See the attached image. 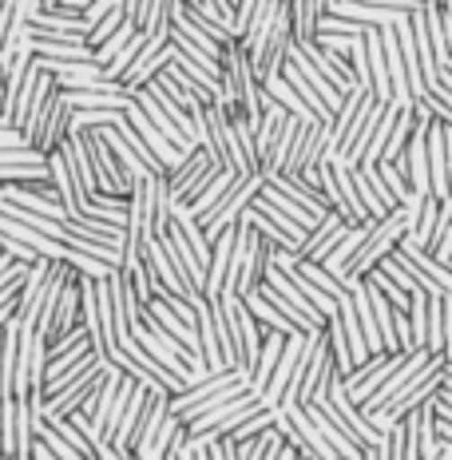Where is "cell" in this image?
<instances>
[{"label": "cell", "mask_w": 452, "mask_h": 460, "mask_svg": "<svg viewBox=\"0 0 452 460\" xmlns=\"http://www.w3.org/2000/svg\"><path fill=\"white\" fill-rule=\"evenodd\" d=\"M405 223H409V210H405V207H393L385 218H373L369 234H365L361 251L353 254V262H350V270H345V274L365 278V274L373 270V266L381 262L385 254H393V246L405 238Z\"/></svg>", "instance_id": "cell-1"}, {"label": "cell", "mask_w": 452, "mask_h": 460, "mask_svg": "<svg viewBox=\"0 0 452 460\" xmlns=\"http://www.w3.org/2000/svg\"><path fill=\"white\" fill-rule=\"evenodd\" d=\"M262 187H266V175H262V171H246V175H238V183L230 187L226 195L218 199V203L210 207L203 218H199V223H203L207 243H215V238L223 234L226 226H235L238 218H243V210L258 199V190H262Z\"/></svg>", "instance_id": "cell-2"}, {"label": "cell", "mask_w": 452, "mask_h": 460, "mask_svg": "<svg viewBox=\"0 0 452 460\" xmlns=\"http://www.w3.org/2000/svg\"><path fill=\"white\" fill-rule=\"evenodd\" d=\"M210 305H223L226 325H230V338H235L238 366L254 373V366H258V353H262V341H266V325L246 310V302L238 298V294H226V298H218V302H210Z\"/></svg>", "instance_id": "cell-3"}, {"label": "cell", "mask_w": 452, "mask_h": 460, "mask_svg": "<svg viewBox=\"0 0 452 460\" xmlns=\"http://www.w3.org/2000/svg\"><path fill=\"white\" fill-rule=\"evenodd\" d=\"M218 163H215V155H210L207 147H191L187 155H182L175 167L167 171V190H171V199H175V203H191V199L199 195V190H203L210 179L218 175Z\"/></svg>", "instance_id": "cell-4"}, {"label": "cell", "mask_w": 452, "mask_h": 460, "mask_svg": "<svg viewBox=\"0 0 452 460\" xmlns=\"http://www.w3.org/2000/svg\"><path fill=\"white\" fill-rule=\"evenodd\" d=\"M330 155V119H302V131H297L290 155H286V167L278 175H306L317 163Z\"/></svg>", "instance_id": "cell-5"}, {"label": "cell", "mask_w": 452, "mask_h": 460, "mask_svg": "<svg viewBox=\"0 0 452 460\" xmlns=\"http://www.w3.org/2000/svg\"><path fill=\"white\" fill-rule=\"evenodd\" d=\"M401 358H405V353H401V349H381V353H369V358H365L361 366L350 373V377H341V385H345V393H350V401H358V405H365V401H369L373 393L381 389V381H385L393 369L401 366Z\"/></svg>", "instance_id": "cell-6"}, {"label": "cell", "mask_w": 452, "mask_h": 460, "mask_svg": "<svg viewBox=\"0 0 452 460\" xmlns=\"http://www.w3.org/2000/svg\"><path fill=\"white\" fill-rule=\"evenodd\" d=\"M60 258H36L28 266L24 282H21V294H16V305H13V318L21 322V330H36V318H40V302H44V290H48V278H52V266Z\"/></svg>", "instance_id": "cell-7"}, {"label": "cell", "mask_w": 452, "mask_h": 460, "mask_svg": "<svg viewBox=\"0 0 452 460\" xmlns=\"http://www.w3.org/2000/svg\"><path fill=\"white\" fill-rule=\"evenodd\" d=\"M88 136V151H92V163H95V179H100V190H111V195H131V179L123 171V163L115 159L111 143L103 139L100 128H80Z\"/></svg>", "instance_id": "cell-8"}, {"label": "cell", "mask_w": 452, "mask_h": 460, "mask_svg": "<svg viewBox=\"0 0 452 460\" xmlns=\"http://www.w3.org/2000/svg\"><path fill=\"white\" fill-rule=\"evenodd\" d=\"M369 103H373V92L365 88V84H353V88L341 95L338 111H333V119H330V155H341L345 139L353 136V128H358L361 115L369 111Z\"/></svg>", "instance_id": "cell-9"}, {"label": "cell", "mask_w": 452, "mask_h": 460, "mask_svg": "<svg viewBox=\"0 0 452 460\" xmlns=\"http://www.w3.org/2000/svg\"><path fill=\"white\" fill-rule=\"evenodd\" d=\"M167 64H171V32L147 36V40H143V48H139V56H136V64L123 72V88L136 95L143 84H147L155 72L167 68Z\"/></svg>", "instance_id": "cell-10"}, {"label": "cell", "mask_w": 452, "mask_h": 460, "mask_svg": "<svg viewBox=\"0 0 452 460\" xmlns=\"http://www.w3.org/2000/svg\"><path fill=\"white\" fill-rule=\"evenodd\" d=\"M429 358H432L429 349H412V353H405V358H401V366L393 369L389 377L381 381V389L373 393V397H369V401H365V405H361L365 413H377V409H389L393 401H397L401 393H405V389L412 385V377H417V373H421V366H425Z\"/></svg>", "instance_id": "cell-11"}, {"label": "cell", "mask_w": 452, "mask_h": 460, "mask_svg": "<svg viewBox=\"0 0 452 460\" xmlns=\"http://www.w3.org/2000/svg\"><path fill=\"white\" fill-rule=\"evenodd\" d=\"M353 190H358L361 207L369 210V218H385L393 207H401L397 199L389 195V187L381 183L377 163H361V167H353Z\"/></svg>", "instance_id": "cell-12"}, {"label": "cell", "mask_w": 452, "mask_h": 460, "mask_svg": "<svg viewBox=\"0 0 452 460\" xmlns=\"http://www.w3.org/2000/svg\"><path fill=\"white\" fill-rule=\"evenodd\" d=\"M48 175H52L56 195H60L64 218H80L84 215V190H80V183H75V171H72V163L60 147L48 151Z\"/></svg>", "instance_id": "cell-13"}, {"label": "cell", "mask_w": 452, "mask_h": 460, "mask_svg": "<svg viewBox=\"0 0 452 460\" xmlns=\"http://www.w3.org/2000/svg\"><path fill=\"white\" fill-rule=\"evenodd\" d=\"M350 218L345 215H338V210H330V215L322 218V223H317L310 234H306V243L297 246V258H314V262H325V254L333 251V246L341 243L345 234H350Z\"/></svg>", "instance_id": "cell-14"}, {"label": "cell", "mask_w": 452, "mask_h": 460, "mask_svg": "<svg viewBox=\"0 0 452 460\" xmlns=\"http://www.w3.org/2000/svg\"><path fill=\"white\" fill-rule=\"evenodd\" d=\"M68 128H72V103H68V92L56 84V92H52V103H48V119H44V131H40V139L32 143L36 151H56L64 139H68Z\"/></svg>", "instance_id": "cell-15"}, {"label": "cell", "mask_w": 452, "mask_h": 460, "mask_svg": "<svg viewBox=\"0 0 452 460\" xmlns=\"http://www.w3.org/2000/svg\"><path fill=\"white\" fill-rule=\"evenodd\" d=\"M381 40H385V64H389V84H393V103L401 108H412V92H409V72H405V56H401V44H397V28L393 24H381Z\"/></svg>", "instance_id": "cell-16"}, {"label": "cell", "mask_w": 452, "mask_h": 460, "mask_svg": "<svg viewBox=\"0 0 452 460\" xmlns=\"http://www.w3.org/2000/svg\"><path fill=\"white\" fill-rule=\"evenodd\" d=\"M167 417H171V393L167 389H151L147 393V405H143V413L136 420V433H131V440H128V448H123V453H136L139 445H147V440L155 437V429Z\"/></svg>", "instance_id": "cell-17"}, {"label": "cell", "mask_w": 452, "mask_h": 460, "mask_svg": "<svg viewBox=\"0 0 452 460\" xmlns=\"http://www.w3.org/2000/svg\"><path fill=\"white\" fill-rule=\"evenodd\" d=\"M365 56H369V92H373V100L393 103L389 64H385V40H381V28L377 24H369V32H365Z\"/></svg>", "instance_id": "cell-18"}, {"label": "cell", "mask_w": 452, "mask_h": 460, "mask_svg": "<svg viewBox=\"0 0 452 460\" xmlns=\"http://www.w3.org/2000/svg\"><path fill=\"white\" fill-rule=\"evenodd\" d=\"M409 210V223H405V243L412 246H432V234H437V223H440V199L437 195H425L417 207H405Z\"/></svg>", "instance_id": "cell-19"}, {"label": "cell", "mask_w": 452, "mask_h": 460, "mask_svg": "<svg viewBox=\"0 0 452 460\" xmlns=\"http://www.w3.org/2000/svg\"><path fill=\"white\" fill-rule=\"evenodd\" d=\"M393 254H397V258H405L409 266H417L421 274H429L432 282H437L445 294H452V266H445V262H440V258H432V254L425 251V246H412V243H405V238H401V243L393 246Z\"/></svg>", "instance_id": "cell-20"}, {"label": "cell", "mask_w": 452, "mask_h": 460, "mask_svg": "<svg viewBox=\"0 0 452 460\" xmlns=\"http://www.w3.org/2000/svg\"><path fill=\"white\" fill-rule=\"evenodd\" d=\"M136 103H139L143 111H147V119L155 123V128H159V131H163V136H167L171 143H175L179 151H191V147H199V143H191V136H187V131H182L179 123L171 119V115L163 111V108H159V100H155V92H151V88H139V92H136Z\"/></svg>", "instance_id": "cell-21"}, {"label": "cell", "mask_w": 452, "mask_h": 460, "mask_svg": "<svg viewBox=\"0 0 452 460\" xmlns=\"http://www.w3.org/2000/svg\"><path fill=\"white\" fill-rule=\"evenodd\" d=\"M266 183H274L278 190H286V195L297 199V203H302L306 210H314L317 218L330 215V203H325V195H322V190H317L314 183H306L302 175H270Z\"/></svg>", "instance_id": "cell-22"}, {"label": "cell", "mask_w": 452, "mask_h": 460, "mask_svg": "<svg viewBox=\"0 0 452 460\" xmlns=\"http://www.w3.org/2000/svg\"><path fill=\"white\" fill-rule=\"evenodd\" d=\"M238 298H243V302H246V310H250V314H254V318H258V322H262V325H266V330H278V333H286V338H290V333L297 330V325H294L290 318H286V314H282V310H278V305H274L270 298H266V294H262V290H258V286H254V290H246V294H238Z\"/></svg>", "instance_id": "cell-23"}, {"label": "cell", "mask_w": 452, "mask_h": 460, "mask_svg": "<svg viewBox=\"0 0 452 460\" xmlns=\"http://www.w3.org/2000/svg\"><path fill=\"white\" fill-rule=\"evenodd\" d=\"M282 341H286V333H278V330H266V341H262V353H258V366L254 373H250V389L262 397V389H266V381H270V373L278 366V358H282Z\"/></svg>", "instance_id": "cell-24"}, {"label": "cell", "mask_w": 452, "mask_h": 460, "mask_svg": "<svg viewBox=\"0 0 452 460\" xmlns=\"http://www.w3.org/2000/svg\"><path fill=\"white\" fill-rule=\"evenodd\" d=\"M235 183H238V171H230V167H223V171H218V175H215V179H210V183H207L203 190H199V195H195V199H191V203H187V207H191V210H195V215H199V218H203V215H207V210H210V207H215V203H218V199H223V195H226V190H230V187H235Z\"/></svg>", "instance_id": "cell-25"}, {"label": "cell", "mask_w": 452, "mask_h": 460, "mask_svg": "<svg viewBox=\"0 0 452 460\" xmlns=\"http://www.w3.org/2000/svg\"><path fill=\"white\" fill-rule=\"evenodd\" d=\"M262 199H266V203H274L278 210H282V215H290L294 223H297V226H306V230H314L317 223H322V218H317L314 210H306L302 203H297V199H290L286 190H278L274 183H266V187H262Z\"/></svg>", "instance_id": "cell-26"}, {"label": "cell", "mask_w": 452, "mask_h": 460, "mask_svg": "<svg viewBox=\"0 0 452 460\" xmlns=\"http://www.w3.org/2000/svg\"><path fill=\"white\" fill-rule=\"evenodd\" d=\"M290 16H294V40H314L317 21H322V4L317 0H290Z\"/></svg>", "instance_id": "cell-27"}, {"label": "cell", "mask_w": 452, "mask_h": 460, "mask_svg": "<svg viewBox=\"0 0 452 460\" xmlns=\"http://www.w3.org/2000/svg\"><path fill=\"white\" fill-rule=\"evenodd\" d=\"M262 88H266V95H274V100L282 103V108L290 111V115H302V119H314L310 103H306L302 95H297V92L290 88V84H286V75H282V72H278V75H270V80H266Z\"/></svg>", "instance_id": "cell-28"}, {"label": "cell", "mask_w": 452, "mask_h": 460, "mask_svg": "<svg viewBox=\"0 0 452 460\" xmlns=\"http://www.w3.org/2000/svg\"><path fill=\"white\" fill-rule=\"evenodd\" d=\"M325 338H330L333 366H338L341 377H350V373L358 369V361H353V349H350V341H345V330H341V322H338V318L325 322Z\"/></svg>", "instance_id": "cell-29"}, {"label": "cell", "mask_w": 452, "mask_h": 460, "mask_svg": "<svg viewBox=\"0 0 452 460\" xmlns=\"http://www.w3.org/2000/svg\"><path fill=\"white\" fill-rule=\"evenodd\" d=\"M297 270H302L306 278H310V282L314 286H322V290L325 294H330V298L333 302H338L341 298V294H350V290H345V282H341V278H333L330 270H325V266L322 262H314V258H297Z\"/></svg>", "instance_id": "cell-30"}, {"label": "cell", "mask_w": 452, "mask_h": 460, "mask_svg": "<svg viewBox=\"0 0 452 460\" xmlns=\"http://www.w3.org/2000/svg\"><path fill=\"white\" fill-rule=\"evenodd\" d=\"M412 123H417L412 108H401L397 123H393V131H389V143H385V151H381V159H397L401 151H405V143H409V136H412ZM381 159H377V163H381Z\"/></svg>", "instance_id": "cell-31"}, {"label": "cell", "mask_w": 452, "mask_h": 460, "mask_svg": "<svg viewBox=\"0 0 452 460\" xmlns=\"http://www.w3.org/2000/svg\"><path fill=\"white\" fill-rule=\"evenodd\" d=\"M44 425H52V429H56V433H60L64 440H68V445H72V448H80V453H84V456H88V460H95V456H100V448H95V445H92V440H88V437H84V433H80V429H75V420H72V417H44Z\"/></svg>", "instance_id": "cell-32"}, {"label": "cell", "mask_w": 452, "mask_h": 460, "mask_svg": "<svg viewBox=\"0 0 452 460\" xmlns=\"http://www.w3.org/2000/svg\"><path fill=\"white\" fill-rule=\"evenodd\" d=\"M409 322H412V345H417V349H425V338H429V294L425 290H412Z\"/></svg>", "instance_id": "cell-33"}, {"label": "cell", "mask_w": 452, "mask_h": 460, "mask_svg": "<svg viewBox=\"0 0 452 460\" xmlns=\"http://www.w3.org/2000/svg\"><path fill=\"white\" fill-rule=\"evenodd\" d=\"M68 266H75L80 274H88V278H111L120 266H111V262H103V258H95V254H84V251H75V246H68V258H64Z\"/></svg>", "instance_id": "cell-34"}, {"label": "cell", "mask_w": 452, "mask_h": 460, "mask_svg": "<svg viewBox=\"0 0 452 460\" xmlns=\"http://www.w3.org/2000/svg\"><path fill=\"white\" fill-rule=\"evenodd\" d=\"M143 40H147V36L143 32H136L128 40V48H123V52H115L108 64H103V72H108V80H123V72L131 68V64H136V56H139V48H143Z\"/></svg>", "instance_id": "cell-35"}, {"label": "cell", "mask_w": 452, "mask_h": 460, "mask_svg": "<svg viewBox=\"0 0 452 460\" xmlns=\"http://www.w3.org/2000/svg\"><path fill=\"white\" fill-rule=\"evenodd\" d=\"M136 32H139V24H136V21H123V24H120V28H115V32L108 36V40H103L100 48H95V60H100V64H108L115 52H123V48H128V40H131V36H136Z\"/></svg>", "instance_id": "cell-36"}, {"label": "cell", "mask_w": 452, "mask_h": 460, "mask_svg": "<svg viewBox=\"0 0 452 460\" xmlns=\"http://www.w3.org/2000/svg\"><path fill=\"white\" fill-rule=\"evenodd\" d=\"M365 278H369V282H373V286H377V290H385V298H389L393 305H397V310H409L412 294H409V290H401V286H397V282H393V278H389V274H385V270H381V266H373V270H369V274H365Z\"/></svg>", "instance_id": "cell-37"}, {"label": "cell", "mask_w": 452, "mask_h": 460, "mask_svg": "<svg viewBox=\"0 0 452 460\" xmlns=\"http://www.w3.org/2000/svg\"><path fill=\"white\" fill-rule=\"evenodd\" d=\"M123 21H128V13H123V8L115 4L111 13L103 16V21H95V24H92V32H88V44H92V48H100V44L108 40V36H111V32H115V28H120Z\"/></svg>", "instance_id": "cell-38"}, {"label": "cell", "mask_w": 452, "mask_h": 460, "mask_svg": "<svg viewBox=\"0 0 452 460\" xmlns=\"http://www.w3.org/2000/svg\"><path fill=\"white\" fill-rule=\"evenodd\" d=\"M36 437H40V440H44V445H48V448H52V453H56V456H60V460H88V456H84V453H80V448H72V445H68V440H64L60 433H56V429H52V425H44V429H40V433H36Z\"/></svg>", "instance_id": "cell-39"}, {"label": "cell", "mask_w": 452, "mask_h": 460, "mask_svg": "<svg viewBox=\"0 0 452 460\" xmlns=\"http://www.w3.org/2000/svg\"><path fill=\"white\" fill-rule=\"evenodd\" d=\"M445 155H448V190H452V123H445Z\"/></svg>", "instance_id": "cell-40"}, {"label": "cell", "mask_w": 452, "mask_h": 460, "mask_svg": "<svg viewBox=\"0 0 452 460\" xmlns=\"http://www.w3.org/2000/svg\"><path fill=\"white\" fill-rule=\"evenodd\" d=\"M100 460H128V456H123L120 448H111L108 440H100Z\"/></svg>", "instance_id": "cell-41"}, {"label": "cell", "mask_w": 452, "mask_h": 460, "mask_svg": "<svg viewBox=\"0 0 452 460\" xmlns=\"http://www.w3.org/2000/svg\"><path fill=\"white\" fill-rule=\"evenodd\" d=\"M115 4L128 13V21H136V16H139V0H115Z\"/></svg>", "instance_id": "cell-42"}, {"label": "cell", "mask_w": 452, "mask_h": 460, "mask_svg": "<svg viewBox=\"0 0 452 460\" xmlns=\"http://www.w3.org/2000/svg\"><path fill=\"white\" fill-rule=\"evenodd\" d=\"M278 460H297V453H294L290 445H286V448H282V456H278Z\"/></svg>", "instance_id": "cell-43"}, {"label": "cell", "mask_w": 452, "mask_h": 460, "mask_svg": "<svg viewBox=\"0 0 452 460\" xmlns=\"http://www.w3.org/2000/svg\"><path fill=\"white\" fill-rule=\"evenodd\" d=\"M0 103H4V68H0Z\"/></svg>", "instance_id": "cell-44"}, {"label": "cell", "mask_w": 452, "mask_h": 460, "mask_svg": "<svg viewBox=\"0 0 452 460\" xmlns=\"http://www.w3.org/2000/svg\"><path fill=\"white\" fill-rule=\"evenodd\" d=\"M163 460H179V453H175V445H171V453H167V456H163Z\"/></svg>", "instance_id": "cell-45"}, {"label": "cell", "mask_w": 452, "mask_h": 460, "mask_svg": "<svg viewBox=\"0 0 452 460\" xmlns=\"http://www.w3.org/2000/svg\"><path fill=\"white\" fill-rule=\"evenodd\" d=\"M445 377H452V361L445 358Z\"/></svg>", "instance_id": "cell-46"}, {"label": "cell", "mask_w": 452, "mask_h": 460, "mask_svg": "<svg viewBox=\"0 0 452 460\" xmlns=\"http://www.w3.org/2000/svg\"><path fill=\"white\" fill-rule=\"evenodd\" d=\"M84 4H88V0H80V8H84Z\"/></svg>", "instance_id": "cell-47"}, {"label": "cell", "mask_w": 452, "mask_h": 460, "mask_svg": "<svg viewBox=\"0 0 452 460\" xmlns=\"http://www.w3.org/2000/svg\"><path fill=\"white\" fill-rule=\"evenodd\" d=\"M297 460H306V456H297Z\"/></svg>", "instance_id": "cell-48"}, {"label": "cell", "mask_w": 452, "mask_h": 460, "mask_svg": "<svg viewBox=\"0 0 452 460\" xmlns=\"http://www.w3.org/2000/svg\"><path fill=\"white\" fill-rule=\"evenodd\" d=\"M0 4H4V0H0Z\"/></svg>", "instance_id": "cell-49"}]
</instances>
